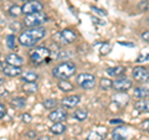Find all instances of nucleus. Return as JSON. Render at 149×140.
<instances>
[{
	"label": "nucleus",
	"mask_w": 149,
	"mask_h": 140,
	"mask_svg": "<svg viewBox=\"0 0 149 140\" xmlns=\"http://www.w3.org/2000/svg\"><path fill=\"white\" fill-rule=\"evenodd\" d=\"M133 77H134V79H137L139 82H147L148 78H149V72L146 67H142V66L134 67Z\"/></svg>",
	"instance_id": "9"
},
{
	"label": "nucleus",
	"mask_w": 149,
	"mask_h": 140,
	"mask_svg": "<svg viewBox=\"0 0 149 140\" xmlns=\"http://www.w3.org/2000/svg\"><path fill=\"white\" fill-rule=\"evenodd\" d=\"M66 125H65L62 122H60V123H55L52 127L50 128V130H51V133L52 134H55V135H60V134H62V133H65L66 132Z\"/></svg>",
	"instance_id": "16"
},
{
	"label": "nucleus",
	"mask_w": 149,
	"mask_h": 140,
	"mask_svg": "<svg viewBox=\"0 0 149 140\" xmlns=\"http://www.w3.org/2000/svg\"><path fill=\"white\" fill-rule=\"evenodd\" d=\"M46 21H47V15L44 14L42 11H39V12L26 15L24 20V25L26 27H37V26H41Z\"/></svg>",
	"instance_id": "4"
},
{
	"label": "nucleus",
	"mask_w": 149,
	"mask_h": 140,
	"mask_svg": "<svg viewBox=\"0 0 149 140\" xmlns=\"http://www.w3.org/2000/svg\"><path fill=\"white\" fill-rule=\"evenodd\" d=\"M36 140H50L49 137H40V138H37Z\"/></svg>",
	"instance_id": "37"
},
{
	"label": "nucleus",
	"mask_w": 149,
	"mask_h": 140,
	"mask_svg": "<svg viewBox=\"0 0 149 140\" xmlns=\"http://www.w3.org/2000/svg\"><path fill=\"white\" fill-rule=\"evenodd\" d=\"M134 108H136L138 112H141V113H143V112H148V100L144 98V99H139L137 100L136 103H134Z\"/></svg>",
	"instance_id": "18"
},
{
	"label": "nucleus",
	"mask_w": 149,
	"mask_h": 140,
	"mask_svg": "<svg viewBox=\"0 0 149 140\" xmlns=\"http://www.w3.org/2000/svg\"><path fill=\"white\" fill-rule=\"evenodd\" d=\"M39 78V74L31 71H27L25 73H21V79L24 82H36V79Z\"/></svg>",
	"instance_id": "17"
},
{
	"label": "nucleus",
	"mask_w": 149,
	"mask_h": 140,
	"mask_svg": "<svg viewBox=\"0 0 149 140\" xmlns=\"http://www.w3.org/2000/svg\"><path fill=\"white\" fill-rule=\"evenodd\" d=\"M10 29H11L13 31H19V30H21V24H19L17 21L11 22V24H10Z\"/></svg>",
	"instance_id": "29"
},
{
	"label": "nucleus",
	"mask_w": 149,
	"mask_h": 140,
	"mask_svg": "<svg viewBox=\"0 0 149 140\" xmlns=\"http://www.w3.org/2000/svg\"><path fill=\"white\" fill-rule=\"evenodd\" d=\"M46 35V29L42 26L37 27H30L29 30H25L21 32L19 36V44L25 47H31V46L36 45L39 41H41Z\"/></svg>",
	"instance_id": "1"
},
{
	"label": "nucleus",
	"mask_w": 149,
	"mask_h": 140,
	"mask_svg": "<svg viewBox=\"0 0 149 140\" xmlns=\"http://www.w3.org/2000/svg\"><path fill=\"white\" fill-rule=\"evenodd\" d=\"M4 82H5V81H4V79H3L1 77H0V86H1V85H4Z\"/></svg>",
	"instance_id": "38"
},
{
	"label": "nucleus",
	"mask_w": 149,
	"mask_h": 140,
	"mask_svg": "<svg viewBox=\"0 0 149 140\" xmlns=\"http://www.w3.org/2000/svg\"><path fill=\"white\" fill-rule=\"evenodd\" d=\"M6 114V108L5 105H4L3 103H0V119H3V116Z\"/></svg>",
	"instance_id": "32"
},
{
	"label": "nucleus",
	"mask_w": 149,
	"mask_h": 140,
	"mask_svg": "<svg viewBox=\"0 0 149 140\" xmlns=\"http://www.w3.org/2000/svg\"><path fill=\"white\" fill-rule=\"evenodd\" d=\"M142 39H143V41L148 42V41H149V32H148V31H146V32H144V34L142 35Z\"/></svg>",
	"instance_id": "34"
},
{
	"label": "nucleus",
	"mask_w": 149,
	"mask_h": 140,
	"mask_svg": "<svg viewBox=\"0 0 149 140\" xmlns=\"http://www.w3.org/2000/svg\"><path fill=\"white\" fill-rule=\"evenodd\" d=\"M76 82L78 86H81V88L90 91L96 86V77L91 73H81L76 77Z\"/></svg>",
	"instance_id": "5"
},
{
	"label": "nucleus",
	"mask_w": 149,
	"mask_h": 140,
	"mask_svg": "<svg viewBox=\"0 0 149 140\" xmlns=\"http://www.w3.org/2000/svg\"><path fill=\"white\" fill-rule=\"evenodd\" d=\"M112 138L113 140H125L127 139V128L118 127L113 130L112 133Z\"/></svg>",
	"instance_id": "14"
},
{
	"label": "nucleus",
	"mask_w": 149,
	"mask_h": 140,
	"mask_svg": "<svg viewBox=\"0 0 149 140\" xmlns=\"http://www.w3.org/2000/svg\"><path fill=\"white\" fill-rule=\"evenodd\" d=\"M9 14H10L11 16L14 17H17L19 15H21V8L20 6H17V5H13L10 9H9Z\"/></svg>",
	"instance_id": "26"
},
{
	"label": "nucleus",
	"mask_w": 149,
	"mask_h": 140,
	"mask_svg": "<svg viewBox=\"0 0 149 140\" xmlns=\"http://www.w3.org/2000/svg\"><path fill=\"white\" fill-rule=\"evenodd\" d=\"M3 72H4V74H5V76L16 77V76H20V74L22 73V69H21V67L8 64V66H4V67H3Z\"/></svg>",
	"instance_id": "12"
},
{
	"label": "nucleus",
	"mask_w": 149,
	"mask_h": 140,
	"mask_svg": "<svg viewBox=\"0 0 149 140\" xmlns=\"http://www.w3.org/2000/svg\"><path fill=\"white\" fill-rule=\"evenodd\" d=\"M100 88L102 91H108L109 88H112V81L108 78H103V79H101V82H100Z\"/></svg>",
	"instance_id": "24"
},
{
	"label": "nucleus",
	"mask_w": 149,
	"mask_h": 140,
	"mask_svg": "<svg viewBox=\"0 0 149 140\" xmlns=\"http://www.w3.org/2000/svg\"><path fill=\"white\" fill-rule=\"evenodd\" d=\"M37 85L36 82H25V85L22 86V91L26 93H35L37 91Z\"/></svg>",
	"instance_id": "22"
},
{
	"label": "nucleus",
	"mask_w": 149,
	"mask_h": 140,
	"mask_svg": "<svg viewBox=\"0 0 149 140\" xmlns=\"http://www.w3.org/2000/svg\"><path fill=\"white\" fill-rule=\"evenodd\" d=\"M25 137L29 138V139H35L36 138V132H34V130H29V132L25 134Z\"/></svg>",
	"instance_id": "33"
},
{
	"label": "nucleus",
	"mask_w": 149,
	"mask_h": 140,
	"mask_svg": "<svg viewBox=\"0 0 149 140\" xmlns=\"http://www.w3.org/2000/svg\"><path fill=\"white\" fill-rule=\"evenodd\" d=\"M88 116V112L87 109H76L73 113V118H76L78 122H83V120H86Z\"/></svg>",
	"instance_id": "19"
},
{
	"label": "nucleus",
	"mask_w": 149,
	"mask_h": 140,
	"mask_svg": "<svg viewBox=\"0 0 149 140\" xmlns=\"http://www.w3.org/2000/svg\"><path fill=\"white\" fill-rule=\"evenodd\" d=\"M57 87H58L62 92H71V91H73L72 83H70L68 81H66V79H61V81L58 82Z\"/></svg>",
	"instance_id": "20"
},
{
	"label": "nucleus",
	"mask_w": 149,
	"mask_h": 140,
	"mask_svg": "<svg viewBox=\"0 0 149 140\" xmlns=\"http://www.w3.org/2000/svg\"><path fill=\"white\" fill-rule=\"evenodd\" d=\"M25 104H26V100L21 97L14 98V99L11 100V105L15 107V108H22V107H25Z\"/></svg>",
	"instance_id": "23"
},
{
	"label": "nucleus",
	"mask_w": 149,
	"mask_h": 140,
	"mask_svg": "<svg viewBox=\"0 0 149 140\" xmlns=\"http://www.w3.org/2000/svg\"><path fill=\"white\" fill-rule=\"evenodd\" d=\"M92 10H93V11H96V12H98V14H102V15H107V12H106V11H101V9L92 8Z\"/></svg>",
	"instance_id": "36"
},
{
	"label": "nucleus",
	"mask_w": 149,
	"mask_h": 140,
	"mask_svg": "<svg viewBox=\"0 0 149 140\" xmlns=\"http://www.w3.org/2000/svg\"><path fill=\"white\" fill-rule=\"evenodd\" d=\"M21 119H22V122H24V123H30L31 119H32V116L29 113H25V114L21 115Z\"/></svg>",
	"instance_id": "31"
},
{
	"label": "nucleus",
	"mask_w": 149,
	"mask_h": 140,
	"mask_svg": "<svg viewBox=\"0 0 149 140\" xmlns=\"http://www.w3.org/2000/svg\"><path fill=\"white\" fill-rule=\"evenodd\" d=\"M133 86V83L132 81H130L129 78L127 77H120L118 79H116L114 82H112V88H114L117 92H120V93H123V92H127L128 89H130Z\"/></svg>",
	"instance_id": "8"
},
{
	"label": "nucleus",
	"mask_w": 149,
	"mask_h": 140,
	"mask_svg": "<svg viewBox=\"0 0 149 140\" xmlns=\"http://www.w3.org/2000/svg\"><path fill=\"white\" fill-rule=\"evenodd\" d=\"M50 56H51V52L47 47H45V46H39V47H35L30 52V60H31L32 63L40 64V63L45 62L46 60H49Z\"/></svg>",
	"instance_id": "3"
},
{
	"label": "nucleus",
	"mask_w": 149,
	"mask_h": 140,
	"mask_svg": "<svg viewBox=\"0 0 149 140\" xmlns=\"http://www.w3.org/2000/svg\"><path fill=\"white\" fill-rule=\"evenodd\" d=\"M54 39H56V41L61 42L62 45H70V44L74 42V40H76V34L70 29H65L62 31L57 32V34L54 36Z\"/></svg>",
	"instance_id": "6"
},
{
	"label": "nucleus",
	"mask_w": 149,
	"mask_h": 140,
	"mask_svg": "<svg viewBox=\"0 0 149 140\" xmlns=\"http://www.w3.org/2000/svg\"><path fill=\"white\" fill-rule=\"evenodd\" d=\"M125 72V68L123 66H116V67H109L107 68V73L112 77H119Z\"/></svg>",
	"instance_id": "15"
},
{
	"label": "nucleus",
	"mask_w": 149,
	"mask_h": 140,
	"mask_svg": "<svg viewBox=\"0 0 149 140\" xmlns=\"http://www.w3.org/2000/svg\"><path fill=\"white\" fill-rule=\"evenodd\" d=\"M15 41H16V37H15V35H9L8 37H6V46L10 50H13V49H15Z\"/></svg>",
	"instance_id": "27"
},
{
	"label": "nucleus",
	"mask_w": 149,
	"mask_h": 140,
	"mask_svg": "<svg viewBox=\"0 0 149 140\" xmlns=\"http://www.w3.org/2000/svg\"><path fill=\"white\" fill-rule=\"evenodd\" d=\"M6 62H8V64H11V66L21 67L22 64H24V58L16 53H10L6 56Z\"/></svg>",
	"instance_id": "13"
},
{
	"label": "nucleus",
	"mask_w": 149,
	"mask_h": 140,
	"mask_svg": "<svg viewBox=\"0 0 149 140\" xmlns=\"http://www.w3.org/2000/svg\"><path fill=\"white\" fill-rule=\"evenodd\" d=\"M87 140H104V137L102 134H100L98 132H91L88 134Z\"/></svg>",
	"instance_id": "28"
},
{
	"label": "nucleus",
	"mask_w": 149,
	"mask_h": 140,
	"mask_svg": "<svg viewBox=\"0 0 149 140\" xmlns=\"http://www.w3.org/2000/svg\"><path fill=\"white\" fill-rule=\"evenodd\" d=\"M81 102V98L80 96H68V97H65L63 99L61 100V104L65 107V108H74V107H77L80 104Z\"/></svg>",
	"instance_id": "11"
},
{
	"label": "nucleus",
	"mask_w": 149,
	"mask_h": 140,
	"mask_svg": "<svg viewBox=\"0 0 149 140\" xmlns=\"http://www.w3.org/2000/svg\"><path fill=\"white\" fill-rule=\"evenodd\" d=\"M44 10L42 3H40L39 0H30V1H25V4L21 6V12L25 15H30L34 12H39Z\"/></svg>",
	"instance_id": "7"
},
{
	"label": "nucleus",
	"mask_w": 149,
	"mask_h": 140,
	"mask_svg": "<svg viewBox=\"0 0 149 140\" xmlns=\"http://www.w3.org/2000/svg\"><path fill=\"white\" fill-rule=\"evenodd\" d=\"M66 118H67V113L63 109H55L49 114V119L54 123L63 122V120H66Z\"/></svg>",
	"instance_id": "10"
},
{
	"label": "nucleus",
	"mask_w": 149,
	"mask_h": 140,
	"mask_svg": "<svg viewBox=\"0 0 149 140\" xmlns=\"http://www.w3.org/2000/svg\"><path fill=\"white\" fill-rule=\"evenodd\" d=\"M134 97L139 98V99H144L148 97V88L144 87H137L134 88Z\"/></svg>",
	"instance_id": "21"
},
{
	"label": "nucleus",
	"mask_w": 149,
	"mask_h": 140,
	"mask_svg": "<svg viewBox=\"0 0 149 140\" xmlns=\"http://www.w3.org/2000/svg\"><path fill=\"white\" fill-rule=\"evenodd\" d=\"M3 67H4V64H3V62H0V71H3Z\"/></svg>",
	"instance_id": "39"
},
{
	"label": "nucleus",
	"mask_w": 149,
	"mask_h": 140,
	"mask_svg": "<svg viewBox=\"0 0 149 140\" xmlns=\"http://www.w3.org/2000/svg\"><path fill=\"white\" fill-rule=\"evenodd\" d=\"M44 107L46 109H52V108H55L56 105H57V100L56 99H52V98H49V99H45L44 100Z\"/></svg>",
	"instance_id": "25"
},
{
	"label": "nucleus",
	"mask_w": 149,
	"mask_h": 140,
	"mask_svg": "<svg viewBox=\"0 0 149 140\" xmlns=\"http://www.w3.org/2000/svg\"><path fill=\"white\" fill-rule=\"evenodd\" d=\"M74 73H76V64L71 61L63 62L52 69L54 77L58 79H67L70 77H72Z\"/></svg>",
	"instance_id": "2"
},
{
	"label": "nucleus",
	"mask_w": 149,
	"mask_h": 140,
	"mask_svg": "<svg viewBox=\"0 0 149 140\" xmlns=\"http://www.w3.org/2000/svg\"><path fill=\"white\" fill-rule=\"evenodd\" d=\"M109 123H111V124H122L123 120H122V119H114V120H111Z\"/></svg>",
	"instance_id": "35"
},
{
	"label": "nucleus",
	"mask_w": 149,
	"mask_h": 140,
	"mask_svg": "<svg viewBox=\"0 0 149 140\" xmlns=\"http://www.w3.org/2000/svg\"><path fill=\"white\" fill-rule=\"evenodd\" d=\"M22 1H30V0H22Z\"/></svg>",
	"instance_id": "40"
},
{
	"label": "nucleus",
	"mask_w": 149,
	"mask_h": 140,
	"mask_svg": "<svg viewBox=\"0 0 149 140\" xmlns=\"http://www.w3.org/2000/svg\"><path fill=\"white\" fill-rule=\"evenodd\" d=\"M111 51V46L108 44H104L103 46H102V49H101V53L102 55H107Z\"/></svg>",
	"instance_id": "30"
}]
</instances>
